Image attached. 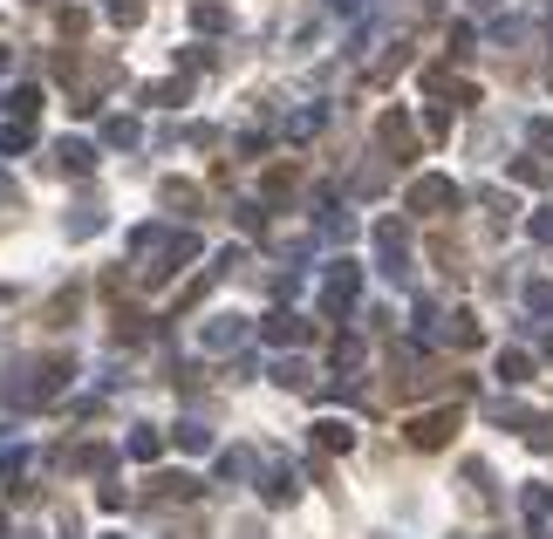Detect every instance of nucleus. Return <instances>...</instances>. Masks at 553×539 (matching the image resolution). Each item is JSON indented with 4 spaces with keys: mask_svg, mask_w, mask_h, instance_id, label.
Instances as JSON below:
<instances>
[{
    "mask_svg": "<svg viewBox=\"0 0 553 539\" xmlns=\"http://www.w3.org/2000/svg\"><path fill=\"white\" fill-rule=\"evenodd\" d=\"M321 239H356V219H349V205H321Z\"/></svg>",
    "mask_w": 553,
    "mask_h": 539,
    "instance_id": "4468645a",
    "label": "nucleus"
},
{
    "mask_svg": "<svg viewBox=\"0 0 553 539\" xmlns=\"http://www.w3.org/2000/svg\"><path fill=\"white\" fill-rule=\"evenodd\" d=\"M492 7H499V0H472V14H492Z\"/></svg>",
    "mask_w": 553,
    "mask_h": 539,
    "instance_id": "7c9ffc66",
    "label": "nucleus"
},
{
    "mask_svg": "<svg viewBox=\"0 0 553 539\" xmlns=\"http://www.w3.org/2000/svg\"><path fill=\"white\" fill-rule=\"evenodd\" d=\"M526 308H533V314H553V287H547V280H526Z\"/></svg>",
    "mask_w": 553,
    "mask_h": 539,
    "instance_id": "393cba45",
    "label": "nucleus"
},
{
    "mask_svg": "<svg viewBox=\"0 0 553 539\" xmlns=\"http://www.w3.org/2000/svg\"><path fill=\"white\" fill-rule=\"evenodd\" d=\"M246 471H253V451H233V458L219 464V478H246Z\"/></svg>",
    "mask_w": 553,
    "mask_h": 539,
    "instance_id": "bb28decb",
    "label": "nucleus"
},
{
    "mask_svg": "<svg viewBox=\"0 0 553 539\" xmlns=\"http://www.w3.org/2000/svg\"><path fill=\"white\" fill-rule=\"evenodd\" d=\"M0 539H7V512H0Z\"/></svg>",
    "mask_w": 553,
    "mask_h": 539,
    "instance_id": "2f4dec72",
    "label": "nucleus"
},
{
    "mask_svg": "<svg viewBox=\"0 0 553 539\" xmlns=\"http://www.w3.org/2000/svg\"><path fill=\"white\" fill-rule=\"evenodd\" d=\"M356 294H362V267L356 260H328V273H321V314L342 321V314L356 308Z\"/></svg>",
    "mask_w": 553,
    "mask_h": 539,
    "instance_id": "f03ea898",
    "label": "nucleus"
},
{
    "mask_svg": "<svg viewBox=\"0 0 553 539\" xmlns=\"http://www.w3.org/2000/svg\"><path fill=\"white\" fill-rule=\"evenodd\" d=\"M369 239H376V267H383V280L403 287V280H410V226H403V219H376Z\"/></svg>",
    "mask_w": 553,
    "mask_h": 539,
    "instance_id": "f257e3e1",
    "label": "nucleus"
},
{
    "mask_svg": "<svg viewBox=\"0 0 553 539\" xmlns=\"http://www.w3.org/2000/svg\"><path fill=\"white\" fill-rule=\"evenodd\" d=\"M328 7H335V14H362V0H328Z\"/></svg>",
    "mask_w": 553,
    "mask_h": 539,
    "instance_id": "c85d7f7f",
    "label": "nucleus"
},
{
    "mask_svg": "<svg viewBox=\"0 0 553 539\" xmlns=\"http://www.w3.org/2000/svg\"><path fill=\"white\" fill-rule=\"evenodd\" d=\"M526 232H533L540 246H553V205H547V212H533V226H526Z\"/></svg>",
    "mask_w": 553,
    "mask_h": 539,
    "instance_id": "cd10ccee",
    "label": "nucleus"
},
{
    "mask_svg": "<svg viewBox=\"0 0 553 539\" xmlns=\"http://www.w3.org/2000/svg\"><path fill=\"white\" fill-rule=\"evenodd\" d=\"M103 144H137V116H110L103 123Z\"/></svg>",
    "mask_w": 553,
    "mask_h": 539,
    "instance_id": "aec40b11",
    "label": "nucleus"
},
{
    "mask_svg": "<svg viewBox=\"0 0 553 539\" xmlns=\"http://www.w3.org/2000/svg\"><path fill=\"white\" fill-rule=\"evenodd\" d=\"M458 424H465L458 410H424V417H410V424H403V437H410L417 451H444V444L458 437Z\"/></svg>",
    "mask_w": 553,
    "mask_h": 539,
    "instance_id": "20e7f679",
    "label": "nucleus"
},
{
    "mask_svg": "<svg viewBox=\"0 0 553 539\" xmlns=\"http://www.w3.org/2000/svg\"><path fill=\"white\" fill-rule=\"evenodd\" d=\"M192 28H198V35H226V28H233V14H226L219 0H198V7H192Z\"/></svg>",
    "mask_w": 553,
    "mask_h": 539,
    "instance_id": "f8f14e48",
    "label": "nucleus"
},
{
    "mask_svg": "<svg viewBox=\"0 0 553 539\" xmlns=\"http://www.w3.org/2000/svg\"><path fill=\"white\" fill-rule=\"evenodd\" d=\"M526 376H533V355L526 348H506L499 355V383H526Z\"/></svg>",
    "mask_w": 553,
    "mask_h": 539,
    "instance_id": "a211bd4d",
    "label": "nucleus"
},
{
    "mask_svg": "<svg viewBox=\"0 0 553 539\" xmlns=\"http://www.w3.org/2000/svg\"><path fill=\"white\" fill-rule=\"evenodd\" d=\"M144 103H158V110H178V103H185V82H158Z\"/></svg>",
    "mask_w": 553,
    "mask_h": 539,
    "instance_id": "b1692460",
    "label": "nucleus"
},
{
    "mask_svg": "<svg viewBox=\"0 0 553 539\" xmlns=\"http://www.w3.org/2000/svg\"><path fill=\"white\" fill-rule=\"evenodd\" d=\"M437 342H451V348H472V342H478V321H472L465 308H458V314H444V328H437Z\"/></svg>",
    "mask_w": 553,
    "mask_h": 539,
    "instance_id": "9b49d317",
    "label": "nucleus"
},
{
    "mask_svg": "<svg viewBox=\"0 0 553 539\" xmlns=\"http://www.w3.org/2000/svg\"><path fill=\"white\" fill-rule=\"evenodd\" d=\"M89 232H103V205H89V198H82L76 212H69V239H89Z\"/></svg>",
    "mask_w": 553,
    "mask_h": 539,
    "instance_id": "dca6fc26",
    "label": "nucleus"
},
{
    "mask_svg": "<svg viewBox=\"0 0 553 539\" xmlns=\"http://www.w3.org/2000/svg\"><path fill=\"white\" fill-rule=\"evenodd\" d=\"M260 342L267 348H301V342H315V328H308L294 308H274L267 321H260Z\"/></svg>",
    "mask_w": 553,
    "mask_h": 539,
    "instance_id": "423d86ee",
    "label": "nucleus"
},
{
    "mask_svg": "<svg viewBox=\"0 0 553 539\" xmlns=\"http://www.w3.org/2000/svg\"><path fill=\"white\" fill-rule=\"evenodd\" d=\"M28 144H35V137H28V123H7V130H0V157H21Z\"/></svg>",
    "mask_w": 553,
    "mask_h": 539,
    "instance_id": "6ab92c4d",
    "label": "nucleus"
},
{
    "mask_svg": "<svg viewBox=\"0 0 553 539\" xmlns=\"http://www.w3.org/2000/svg\"><path fill=\"white\" fill-rule=\"evenodd\" d=\"M123 451H130V458H137V464H151V458H158V451H164V437H158V430H151V424H137V430H130V444H123Z\"/></svg>",
    "mask_w": 553,
    "mask_h": 539,
    "instance_id": "2eb2a0df",
    "label": "nucleus"
},
{
    "mask_svg": "<svg viewBox=\"0 0 553 539\" xmlns=\"http://www.w3.org/2000/svg\"><path fill=\"white\" fill-rule=\"evenodd\" d=\"M0 110H14V116H35V110H41V89H14V96H0Z\"/></svg>",
    "mask_w": 553,
    "mask_h": 539,
    "instance_id": "5701e85b",
    "label": "nucleus"
},
{
    "mask_svg": "<svg viewBox=\"0 0 553 539\" xmlns=\"http://www.w3.org/2000/svg\"><path fill=\"white\" fill-rule=\"evenodd\" d=\"M321 123H328V110H321V103H315V110H294V116H287V144H308Z\"/></svg>",
    "mask_w": 553,
    "mask_h": 539,
    "instance_id": "ddd939ff",
    "label": "nucleus"
},
{
    "mask_svg": "<svg viewBox=\"0 0 553 539\" xmlns=\"http://www.w3.org/2000/svg\"><path fill=\"white\" fill-rule=\"evenodd\" d=\"M376 137H383V151H390L396 164H403V157H410V137H417V130H410V116H403V110H383V116H376Z\"/></svg>",
    "mask_w": 553,
    "mask_h": 539,
    "instance_id": "0eeeda50",
    "label": "nucleus"
},
{
    "mask_svg": "<svg viewBox=\"0 0 553 539\" xmlns=\"http://www.w3.org/2000/svg\"><path fill=\"white\" fill-rule=\"evenodd\" d=\"M410 212H417V219H451V212H458V185H451V178H417V185H410Z\"/></svg>",
    "mask_w": 553,
    "mask_h": 539,
    "instance_id": "7ed1b4c3",
    "label": "nucleus"
},
{
    "mask_svg": "<svg viewBox=\"0 0 553 539\" xmlns=\"http://www.w3.org/2000/svg\"><path fill=\"white\" fill-rule=\"evenodd\" d=\"M315 444L321 451H356V424L349 417H315Z\"/></svg>",
    "mask_w": 553,
    "mask_h": 539,
    "instance_id": "6e6552de",
    "label": "nucleus"
},
{
    "mask_svg": "<svg viewBox=\"0 0 553 539\" xmlns=\"http://www.w3.org/2000/svg\"><path fill=\"white\" fill-rule=\"evenodd\" d=\"M526 137H533L540 151H553V116H533V123H526Z\"/></svg>",
    "mask_w": 553,
    "mask_h": 539,
    "instance_id": "a878e982",
    "label": "nucleus"
},
{
    "mask_svg": "<svg viewBox=\"0 0 553 539\" xmlns=\"http://www.w3.org/2000/svg\"><path fill=\"white\" fill-rule=\"evenodd\" d=\"M55 157H62V171H69V178L96 171V151H89V137H62V144H55Z\"/></svg>",
    "mask_w": 553,
    "mask_h": 539,
    "instance_id": "1a4fd4ad",
    "label": "nucleus"
},
{
    "mask_svg": "<svg viewBox=\"0 0 553 539\" xmlns=\"http://www.w3.org/2000/svg\"><path fill=\"white\" fill-rule=\"evenodd\" d=\"M519 424V437L533 444V451H553V417H513Z\"/></svg>",
    "mask_w": 553,
    "mask_h": 539,
    "instance_id": "f3484780",
    "label": "nucleus"
},
{
    "mask_svg": "<svg viewBox=\"0 0 553 539\" xmlns=\"http://www.w3.org/2000/svg\"><path fill=\"white\" fill-rule=\"evenodd\" d=\"M151 485H158V499H192V492H198L185 471H171V478H151Z\"/></svg>",
    "mask_w": 553,
    "mask_h": 539,
    "instance_id": "412c9836",
    "label": "nucleus"
},
{
    "mask_svg": "<svg viewBox=\"0 0 553 539\" xmlns=\"http://www.w3.org/2000/svg\"><path fill=\"white\" fill-rule=\"evenodd\" d=\"M246 335H253L246 314H212V321H198V348H205V355H233Z\"/></svg>",
    "mask_w": 553,
    "mask_h": 539,
    "instance_id": "39448f33",
    "label": "nucleus"
},
{
    "mask_svg": "<svg viewBox=\"0 0 553 539\" xmlns=\"http://www.w3.org/2000/svg\"><path fill=\"white\" fill-rule=\"evenodd\" d=\"M7 198H14V178H7V171H0V205H7Z\"/></svg>",
    "mask_w": 553,
    "mask_h": 539,
    "instance_id": "c756f323",
    "label": "nucleus"
},
{
    "mask_svg": "<svg viewBox=\"0 0 553 539\" xmlns=\"http://www.w3.org/2000/svg\"><path fill=\"white\" fill-rule=\"evenodd\" d=\"M103 7H110L117 28H137V21H144V0H103Z\"/></svg>",
    "mask_w": 553,
    "mask_h": 539,
    "instance_id": "4be33fe9",
    "label": "nucleus"
},
{
    "mask_svg": "<svg viewBox=\"0 0 553 539\" xmlns=\"http://www.w3.org/2000/svg\"><path fill=\"white\" fill-rule=\"evenodd\" d=\"M178 451H185V458H205V451H212V424H205V417H185V424H178Z\"/></svg>",
    "mask_w": 553,
    "mask_h": 539,
    "instance_id": "9d476101",
    "label": "nucleus"
}]
</instances>
